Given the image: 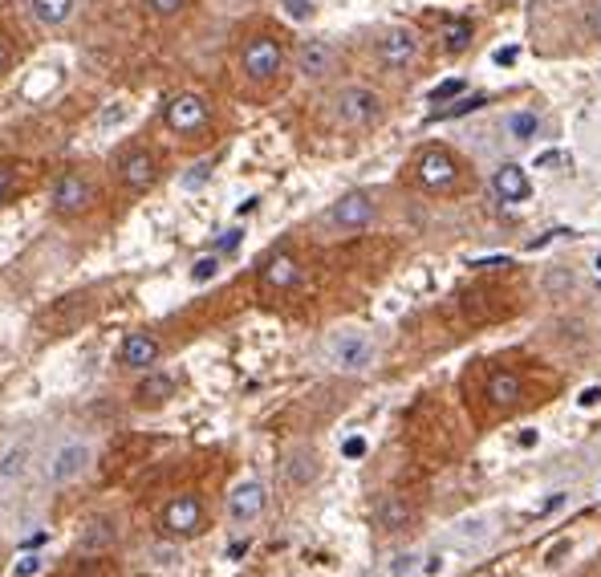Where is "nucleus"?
I'll list each match as a JSON object with an SVG mask.
<instances>
[{
    "mask_svg": "<svg viewBox=\"0 0 601 577\" xmlns=\"http://www.w3.org/2000/svg\"><path fill=\"white\" fill-rule=\"evenodd\" d=\"M382 115H386V102H382V94L374 86L354 82L334 94V122L342 130H370L382 122Z\"/></svg>",
    "mask_w": 601,
    "mask_h": 577,
    "instance_id": "1",
    "label": "nucleus"
},
{
    "mask_svg": "<svg viewBox=\"0 0 601 577\" xmlns=\"http://www.w3.org/2000/svg\"><path fill=\"white\" fill-rule=\"evenodd\" d=\"M378 358V346L366 329H337L326 342V362L342 374H366Z\"/></svg>",
    "mask_w": 601,
    "mask_h": 577,
    "instance_id": "2",
    "label": "nucleus"
},
{
    "mask_svg": "<svg viewBox=\"0 0 601 577\" xmlns=\"http://www.w3.org/2000/svg\"><path fill=\"white\" fill-rule=\"evenodd\" d=\"M281 69H285V46L273 37V33H252V37L240 46V74L248 77L252 86H268Z\"/></svg>",
    "mask_w": 601,
    "mask_h": 577,
    "instance_id": "3",
    "label": "nucleus"
},
{
    "mask_svg": "<svg viewBox=\"0 0 601 577\" xmlns=\"http://www.w3.org/2000/svg\"><path fill=\"white\" fill-rule=\"evenodd\" d=\"M163 122H167V130L171 135H179V138L204 135L207 122H212V102H207V94H199V90H183L167 102Z\"/></svg>",
    "mask_w": 601,
    "mask_h": 577,
    "instance_id": "4",
    "label": "nucleus"
},
{
    "mask_svg": "<svg viewBox=\"0 0 601 577\" xmlns=\"http://www.w3.org/2000/svg\"><path fill=\"white\" fill-rule=\"evenodd\" d=\"M98 204V187H94V179L85 171H65L57 175L54 191H49V208H54L57 216H82L90 212V208Z\"/></svg>",
    "mask_w": 601,
    "mask_h": 577,
    "instance_id": "5",
    "label": "nucleus"
},
{
    "mask_svg": "<svg viewBox=\"0 0 601 577\" xmlns=\"http://www.w3.org/2000/svg\"><path fill=\"white\" fill-rule=\"evenodd\" d=\"M115 179L122 191L130 196H143L155 179H159V159H155L151 147H126L115 155Z\"/></svg>",
    "mask_w": 601,
    "mask_h": 577,
    "instance_id": "6",
    "label": "nucleus"
},
{
    "mask_svg": "<svg viewBox=\"0 0 601 577\" xmlns=\"http://www.w3.org/2000/svg\"><path fill=\"white\" fill-rule=\"evenodd\" d=\"M415 175L426 191H451L459 183V159L447 147H423L415 155Z\"/></svg>",
    "mask_w": 601,
    "mask_h": 577,
    "instance_id": "7",
    "label": "nucleus"
},
{
    "mask_svg": "<svg viewBox=\"0 0 601 577\" xmlns=\"http://www.w3.org/2000/svg\"><path fill=\"white\" fill-rule=\"evenodd\" d=\"M374 216H378L374 199L366 196V191H350V196L334 199V208L321 216V224L334 228V232H362V228H370L374 224Z\"/></svg>",
    "mask_w": 601,
    "mask_h": 577,
    "instance_id": "8",
    "label": "nucleus"
},
{
    "mask_svg": "<svg viewBox=\"0 0 601 577\" xmlns=\"http://www.w3.org/2000/svg\"><path fill=\"white\" fill-rule=\"evenodd\" d=\"M374 54L386 69H411L415 61L423 57V41L415 29H403V25H395V29H386L378 37V46H374Z\"/></svg>",
    "mask_w": 601,
    "mask_h": 577,
    "instance_id": "9",
    "label": "nucleus"
},
{
    "mask_svg": "<svg viewBox=\"0 0 601 577\" xmlns=\"http://www.w3.org/2000/svg\"><path fill=\"white\" fill-rule=\"evenodd\" d=\"M94 463V443L90 440H65L61 448L49 456V480L54 484H74L90 471Z\"/></svg>",
    "mask_w": 601,
    "mask_h": 577,
    "instance_id": "10",
    "label": "nucleus"
},
{
    "mask_svg": "<svg viewBox=\"0 0 601 577\" xmlns=\"http://www.w3.org/2000/svg\"><path fill=\"white\" fill-rule=\"evenodd\" d=\"M337 69V49L334 41H321V37H309L297 46V74L305 82H321Z\"/></svg>",
    "mask_w": 601,
    "mask_h": 577,
    "instance_id": "11",
    "label": "nucleus"
},
{
    "mask_svg": "<svg viewBox=\"0 0 601 577\" xmlns=\"http://www.w3.org/2000/svg\"><path fill=\"white\" fill-rule=\"evenodd\" d=\"M159 524L167 532H175V537H191V532L204 529V504H199L195 496H175V501L163 509Z\"/></svg>",
    "mask_w": 601,
    "mask_h": 577,
    "instance_id": "12",
    "label": "nucleus"
},
{
    "mask_svg": "<svg viewBox=\"0 0 601 577\" xmlns=\"http://www.w3.org/2000/svg\"><path fill=\"white\" fill-rule=\"evenodd\" d=\"M268 509V488L260 480H240L228 492V517L232 521H256Z\"/></svg>",
    "mask_w": 601,
    "mask_h": 577,
    "instance_id": "13",
    "label": "nucleus"
},
{
    "mask_svg": "<svg viewBox=\"0 0 601 577\" xmlns=\"http://www.w3.org/2000/svg\"><path fill=\"white\" fill-rule=\"evenodd\" d=\"M159 358H163V346H159V338H151V334H130L118 349V362L130 366V370H151Z\"/></svg>",
    "mask_w": 601,
    "mask_h": 577,
    "instance_id": "14",
    "label": "nucleus"
},
{
    "mask_svg": "<svg viewBox=\"0 0 601 577\" xmlns=\"http://www.w3.org/2000/svg\"><path fill=\"white\" fill-rule=\"evenodd\" d=\"M260 281L268 288H293L301 281V265L293 252H273V257L265 260V268H260Z\"/></svg>",
    "mask_w": 601,
    "mask_h": 577,
    "instance_id": "15",
    "label": "nucleus"
},
{
    "mask_svg": "<svg viewBox=\"0 0 601 577\" xmlns=\"http://www.w3.org/2000/svg\"><path fill=\"white\" fill-rule=\"evenodd\" d=\"M492 187H496V196H500V199L520 204V199H528L533 183H528L525 167H516V163H504V167H496V175H492Z\"/></svg>",
    "mask_w": 601,
    "mask_h": 577,
    "instance_id": "16",
    "label": "nucleus"
},
{
    "mask_svg": "<svg viewBox=\"0 0 601 577\" xmlns=\"http://www.w3.org/2000/svg\"><path fill=\"white\" fill-rule=\"evenodd\" d=\"M77 13V0H29V16L41 29H61Z\"/></svg>",
    "mask_w": 601,
    "mask_h": 577,
    "instance_id": "17",
    "label": "nucleus"
},
{
    "mask_svg": "<svg viewBox=\"0 0 601 577\" xmlns=\"http://www.w3.org/2000/svg\"><path fill=\"white\" fill-rule=\"evenodd\" d=\"M520 374H512V370H496L492 379H487V399H492L496 407H512L520 399Z\"/></svg>",
    "mask_w": 601,
    "mask_h": 577,
    "instance_id": "18",
    "label": "nucleus"
},
{
    "mask_svg": "<svg viewBox=\"0 0 601 577\" xmlns=\"http://www.w3.org/2000/svg\"><path fill=\"white\" fill-rule=\"evenodd\" d=\"M504 135H508L512 143H528V138L541 135V118H536L533 110H512V115L504 118Z\"/></svg>",
    "mask_w": 601,
    "mask_h": 577,
    "instance_id": "19",
    "label": "nucleus"
},
{
    "mask_svg": "<svg viewBox=\"0 0 601 577\" xmlns=\"http://www.w3.org/2000/svg\"><path fill=\"white\" fill-rule=\"evenodd\" d=\"M171 395H175V379H171V374H151V379L138 387V403L143 407H163Z\"/></svg>",
    "mask_w": 601,
    "mask_h": 577,
    "instance_id": "20",
    "label": "nucleus"
},
{
    "mask_svg": "<svg viewBox=\"0 0 601 577\" xmlns=\"http://www.w3.org/2000/svg\"><path fill=\"white\" fill-rule=\"evenodd\" d=\"M411 504L403 501V496H386V501L378 504V521H382V529H406L411 524Z\"/></svg>",
    "mask_w": 601,
    "mask_h": 577,
    "instance_id": "21",
    "label": "nucleus"
},
{
    "mask_svg": "<svg viewBox=\"0 0 601 577\" xmlns=\"http://www.w3.org/2000/svg\"><path fill=\"white\" fill-rule=\"evenodd\" d=\"M472 41H476L472 21H447L443 25V49H447V54H464V49H472Z\"/></svg>",
    "mask_w": 601,
    "mask_h": 577,
    "instance_id": "22",
    "label": "nucleus"
},
{
    "mask_svg": "<svg viewBox=\"0 0 601 577\" xmlns=\"http://www.w3.org/2000/svg\"><path fill=\"white\" fill-rule=\"evenodd\" d=\"M110 545H115V524H110L106 517H94L82 532V549L85 553H94V549H110Z\"/></svg>",
    "mask_w": 601,
    "mask_h": 577,
    "instance_id": "23",
    "label": "nucleus"
},
{
    "mask_svg": "<svg viewBox=\"0 0 601 577\" xmlns=\"http://www.w3.org/2000/svg\"><path fill=\"white\" fill-rule=\"evenodd\" d=\"M126 115H130V102L110 98L106 106L94 115V127H98V130H115V127H122V122H126Z\"/></svg>",
    "mask_w": 601,
    "mask_h": 577,
    "instance_id": "24",
    "label": "nucleus"
},
{
    "mask_svg": "<svg viewBox=\"0 0 601 577\" xmlns=\"http://www.w3.org/2000/svg\"><path fill=\"white\" fill-rule=\"evenodd\" d=\"M484 102H487V94H459L456 106L435 110V118H464V115H472V110H480Z\"/></svg>",
    "mask_w": 601,
    "mask_h": 577,
    "instance_id": "25",
    "label": "nucleus"
},
{
    "mask_svg": "<svg viewBox=\"0 0 601 577\" xmlns=\"http://www.w3.org/2000/svg\"><path fill=\"white\" fill-rule=\"evenodd\" d=\"M487 537H492V524H487V521H464V524H456V541H467V545H484Z\"/></svg>",
    "mask_w": 601,
    "mask_h": 577,
    "instance_id": "26",
    "label": "nucleus"
},
{
    "mask_svg": "<svg viewBox=\"0 0 601 577\" xmlns=\"http://www.w3.org/2000/svg\"><path fill=\"white\" fill-rule=\"evenodd\" d=\"M419 570H423V557L419 553H398V557H390L386 577H415Z\"/></svg>",
    "mask_w": 601,
    "mask_h": 577,
    "instance_id": "27",
    "label": "nucleus"
},
{
    "mask_svg": "<svg viewBox=\"0 0 601 577\" xmlns=\"http://www.w3.org/2000/svg\"><path fill=\"white\" fill-rule=\"evenodd\" d=\"M215 277H220V252H212V257H199L195 268H191V281H195V285H207V281H215Z\"/></svg>",
    "mask_w": 601,
    "mask_h": 577,
    "instance_id": "28",
    "label": "nucleus"
},
{
    "mask_svg": "<svg viewBox=\"0 0 601 577\" xmlns=\"http://www.w3.org/2000/svg\"><path fill=\"white\" fill-rule=\"evenodd\" d=\"M207 175H212V159H199V163H191V171H183V191H195V187H204L207 183Z\"/></svg>",
    "mask_w": 601,
    "mask_h": 577,
    "instance_id": "29",
    "label": "nucleus"
},
{
    "mask_svg": "<svg viewBox=\"0 0 601 577\" xmlns=\"http://www.w3.org/2000/svg\"><path fill=\"white\" fill-rule=\"evenodd\" d=\"M146 13L159 16V21H171V16H179L183 8H187V0H143Z\"/></svg>",
    "mask_w": 601,
    "mask_h": 577,
    "instance_id": "30",
    "label": "nucleus"
},
{
    "mask_svg": "<svg viewBox=\"0 0 601 577\" xmlns=\"http://www.w3.org/2000/svg\"><path fill=\"white\" fill-rule=\"evenodd\" d=\"M285 16L289 21H313V13H317V0H281Z\"/></svg>",
    "mask_w": 601,
    "mask_h": 577,
    "instance_id": "31",
    "label": "nucleus"
},
{
    "mask_svg": "<svg viewBox=\"0 0 601 577\" xmlns=\"http://www.w3.org/2000/svg\"><path fill=\"white\" fill-rule=\"evenodd\" d=\"M25 460H29V448H25V443H16V448L5 456V463H0V476H21Z\"/></svg>",
    "mask_w": 601,
    "mask_h": 577,
    "instance_id": "32",
    "label": "nucleus"
},
{
    "mask_svg": "<svg viewBox=\"0 0 601 577\" xmlns=\"http://www.w3.org/2000/svg\"><path fill=\"white\" fill-rule=\"evenodd\" d=\"M313 476H317V463H313V456H297L289 463V480H293V484H309Z\"/></svg>",
    "mask_w": 601,
    "mask_h": 577,
    "instance_id": "33",
    "label": "nucleus"
},
{
    "mask_svg": "<svg viewBox=\"0 0 601 577\" xmlns=\"http://www.w3.org/2000/svg\"><path fill=\"white\" fill-rule=\"evenodd\" d=\"M464 90H467V82H464V77H447V82H439V86H435V90H431V102L459 98V94H464Z\"/></svg>",
    "mask_w": 601,
    "mask_h": 577,
    "instance_id": "34",
    "label": "nucleus"
},
{
    "mask_svg": "<svg viewBox=\"0 0 601 577\" xmlns=\"http://www.w3.org/2000/svg\"><path fill=\"white\" fill-rule=\"evenodd\" d=\"M240 240H244V228H228V232H220V236H215V252H220V257H224V252H236V248H240Z\"/></svg>",
    "mask_w": 601,
    "mask_h": 577,
    "instance_id": "35",
    "label": "nucleus"
},
{
    "mask_svg": "<svg viewBox=\"0 0 601 577\" xmlns=\"http://www.w3.org/2000/svg\"><path fill=\"white\" fill-rule=\"evenodd\" d=\"M342 456L346 460H362L366 456V440H362V435H350V440L342 443Z\"/></svg>",
    "mask_w": 601,
    "mask_h": 577,
    "instance_id": "36",
    "label": "nucleus"
},
{
    "mask_svg": "<svg viewBox=\"0 0 601 577\" xmlns=\"http://www.w3.org/2000/svg\"><path fill=\"white\" fill-rule=\"evenodd\" d=\"M13 573H16V577H33V573H41V557H21Z\"/></svg>",
    "mask_w": 601,
    "mask_h": 577,
    "instance_id": "37",
    "label": "nucleus"
},
{
    "mask_svg": "<svg viewBox=\"0 0 601 577\" xmlns=\"http://www.w3.org/2000/svg\"><path fill=\"white\" fill-rule=\"evenodd\" d=\"M13 196V167H0V204Z\"/></svg>",
    "mask_w": 601,
    "mask_h": 577,
    "instance_id": "38",
    "label": "nucleus"
},
{
    "mask_svg": "<svg viewBox=\"0 0 601 577\" xmlns=\"http://www.w3.org/2000/svg\"><path fill=\"white\" fill-rule=\"evenodd\" d=\"M520 57V49L516 46H508V49H496V66H512V61Z\"/></svg>",
    "mask_w": 601,
    "mask_h": 577,
    "instance_id": "39",
    "label": "nucleus"
},
{
    "mask_svg": "<svg viewBox=\"0 0 601 577\" xmlns=\"http://www.w3.org/2000/svg\"><path fill=\"white\" fill-rule=\"evenodd\" d=\"M556 163H565V155H561V151H548V155H541V159H536V167H556Z\"/></svg>",
    "mask_w": 601,
    "mask_h": 577,
    "instance_id": "40",
    "label": "nucleus"
},
{
    "mask_svg": "<svg viewBox=\"0 0 601 577\" xmlns=\"http://www.w3.org/2000/svg\"><path fill=\"white\" fill-rule=\"evenodd\" d=\"M8 66H13V49H8V41L0 37V74H5Z\"/></svg>",
    "mask_w": 601,
    "mask_h": 577,
    "instance_id": "41",
    "label": "nucleus"
},
{
    "mask_svg": "<svg viewBox=\"0 0 601 577\" xmlns=\"http://www.w3.org/2000/svg\"><path fill=\"white\" fill-rule=\"evenodd\" d=\"M244 553H248V541H232V545H228V557H232V562H240Z\"/></svg>",
    "mask_w": 601,
    "mask_h": 577,
    "instance_id": "42",
    "label": "nucleus"
},
{
    "mask_svg": "<svg viewBox=\"0 0 601 577\" xmlns=\"http://www.w3.org/2000/svg\"><path fill=\"white\" fill-rule=\"evenodd\" d=\"M589 33L601 37V5H594V13H589Z\"/></svg>",
    "mask_w": 601,
    "mask_h": 577,
    "instance_id": "43",
    "label": "nucleus"
},
{
    "mask_svg": "<svg viewBox=\"0 0 601 577\" xmlns=\"http://www.w3.org/2000/svg\"><path fill=\"white\" fill-rule=\"evenodd\" d=\"M480 268H504V265H512L508 257H487V260H476Z\"/></svg>",
    "mask_w": 601,
    "mask_h": 577,
    "instance_id": "44",
    "label": "nucleus"
},
{
    "mask_svg": "<svg viewBox=\"0 0 601 577\" xmlns=\"http://www.w3.org/2000/svg\"><path fill=\"white\" fill-rule=\"evenodd\" d=\"M601 399V387H589V390H581V407H594Z\"/></svg>",
    "mask_w": 601,
    "mask_h": 577,
    "instance_id": "45",
    "label": "nucleus"
},
{
    "mask_svg": "<svg viewBox=\"0 0 601 577\" xmlns=\"http://www.w3.org/2000/svg\"><path fill=\"white\" fill-rule=\"evenodd\" d=\"M561 501H565V496H561V492H556V496H548V501L541 504V512H553V509H561Z\"/></svg>",
    "mask_w": 601,
    "mask_h": 577,
    "instance_id": "46",
    "label": "nucleus"
},
{
    "mask_svg": "<svg viewBox=\"0 0 601 577\" xmlns=\"http://www.w3.org/2000/svg\"><path fill=\"white\" fill-rule=\"evenodd\" d=\"M597 273H601V257H597Z\"/></svg>",
    "mask_w": 601,
    "mask_h": 577,
    "instance_id": "47",
    "label": "nucleus"
}]
</instances>
